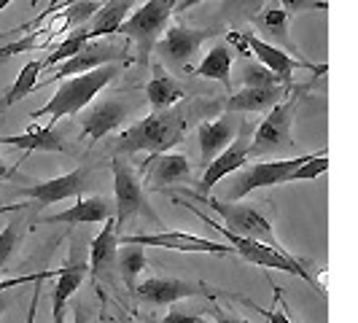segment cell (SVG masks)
<instances>
[{
  "instance_id": "1",
  "label": "cell",
  "mask_w": 358,
  "mask_h": 323,
  "mask_svg": "<svg viewBox=\"0 0 358 323\" xmlns=\"http://www.w3.org/2000/svg\"><path fill=\"white\" fill-rule=\"evenodd\" d=\"M192 124V113L183 108H167L159 113H148L145 119L122 132L119 138V151L124 154H141L148 151L151 157L170 154V148L183 143L186 132Z\"/></svg>"
},
{
  "instance_id": "2",
  "label": "cell",
  "mask_w": 358,
  "mask_h": 323,
  "mask_svg": "<svg viewBox=\"0 0 358 323\" xmlns=\"http://www.w3.org/2000/svg\"><path fill=\"white\" fill-rule=\"evenodd\" d=\"M119 73H122L119 65H103V68H94L90 73L65 78L57 87V92L49 97V103L43 108H38V110H33L30 119H36V122L38 119H46L49 122L46 127H52L59 119H65V116H78L90 103H94V97L106 89Z\"/></svg>"
},
{
  "instance_id": "3",
  "label": "cell",
  "mask_w": 358,
  "mask_h": 323,
  "mask_svg": "<svg viewBox=\"0 0 358 323\" xmlns=\"http://www.w3.org/2000/svg\"><path fill=\"white\" fill-rule=\"evenodd\" d=\"M176 202L183 205L186 210H192L197 218H202L208 227H213L215 232L224 234V237H227V245H229L234 253H240L245 261L259 264V267H264V269H280V272H288V275H296V278L307 280L310 286H315V278H313V275L305 269V264H302L299 259H294L286 248H269V245H264V243H256V240H248V237H237V234L229 232L224 224H218V221H213V218H208V213H202L197 205H192L189 199L176 197Z\"/></svg>"
},
{
  "instance_id": "4",
  "label": "cell",
  "mask_w": 358,
  "mask_h": 323,
  "mask_svg": "<svg viewBox=\"0 0 358 323\" xmlns=\"http://www.w3.org/2000/svg\"><path fill=\"white\" fill-rule=\"evenodd\" d=\"M176 3L178 0H145L119 27V33H124L127 41L135 43V62L143 71L151 65V52L157 49L159 38L167 30V22L176 14Z\"/></svg>"
},
{
  "instance_id": "5",
  "label": "cell",
  "mask_w": 358,
  "mask_h": 323,
  "mask_svg": "<svg viewBox=\"0 0 358 323\" xmlns=\"http://www.w3.org/2000/svg\"><path fill=\"white\" fill-rule=\"evenodd\" d=\"M186 199H199V202L210 205L215 213L224 218V227L237 237H248L256 243H264L269 248H283L275 237L269 218L259 208H253V205H227L224 199L213 197V194H194V192H186Z\"/></svg>"
},
{
  "instance_id": "6",
  "label": "cell",
  "mask_w": 358,
  "mask_h": 323,
  "mask_svg": "<svg viewBox=\"0 0 358 323\" xmlns=\"http://www.w3.org/2000/svg\"><path fill=\"white\" fill-rule=\"evenodd\" d=\"M299 108V97L291 92L283 103L269 108L264 122L256 127L253 141L248 145L251 157H278V154H288L294 151V138H291V127H294V116Z\"/></svg>"
},
{
  "instance_id": "7",
  "label": "cell",
  "mask_w": 358,
  "mask_h": 323,
  "mask_svg": "<svg viewBox=\"0 0 358 323\" xmlns=\"http://www.w3.org/2000/svg\"><path fill=\"white\" fill-rule=\"evenodd\" d=\"M110 170H113V221H116V229L122 232L127 221L141 213L154 218V213L148 210L145 189L141 186V178L132 170V164L122 157H116L110 162Z\"/></svg>"
},
{
  "instance_id": "8",
  "label": "cell",
  "mask_w": 358,
  "mask_h": 323,
  "mask_svg": "<svg viewBox=\"0 0 358 323\" xmlns=\"http://www.w3.org/2000/svg\"><path fill=\"white\" fill-rule=\"evenodd\" d=\"M127 65L132 62L127 57V43H100V41H90L81 46V52L73 54L71 59L59 62V68H54L52 78L41 81L36 89L41 87H49V84H57V81H65V78H73V76H81V73H90L94 68H103V65Z\"/></svg>"
},
{
  "instance_id": "9",
  "label": "cell",
  "mask_w": 358,
  "mask_h": 323,
  "mask_svg": "<svg viewBox=\"0 0 358 323\" xmlns=\"http://www.w3.org/2000/svg\"><path fill=\"white\" fill-rule=\"evenodd\" d=\"M119 245H138V248H164V251H180V253H213V256H232V248L227 243H215L199 234L178 232H151V234H119Z\"/></svg>"
},
{
  "instance_id": "10",
  "label": "cell",
  "mask_w": 358,
  "mask_h": 323,
  "mask_svg": "<svg viewBox=\"0 0 358 323\" xmlns=\"http://www.w3.org/2000/svg\"><path fill=\"white\" fill-rule=\"evenodd\" d=\"M310 154L294 157V159H272V162H256L251 167H240L234 173L232 186H229V199L248 197L256 189H269V186H280L286 183L288 175L307 159Z\"/></svg>"
},
{
  "instance_id": "11",
  "label": "cell",
  "mask_w": 358,
  "mask_h": 323,
  "mask_svg": "<svg viewBox=\"0 0 358 323\" xmlns=\"http://www.w3.org/2000/svg\"><path fill=\"white\" fill-rule=\"evenodd\" d=\"M135 296L141 305L148 307H170L180 299H194V296H208L215 299V288L205 286L199 280H183V278H148L143 283L135 286Z\"/></svg>"
},
{
  "instance_id": "12",
  "label": "cell",
  "mask_w": 358,
  "mask_h": 323,
  "mask_svg": "<svg viewBox=\"0 0 358 323\" xmlns=\"http://www.w3.org/2000/svg\"><path fill=\"white\" fill-rule=\"evenodd\" d=\"M210 38H215L213 30H208V27H189V24L180 22V24H173V27L164 30V38L157 46H159L162 59L167 65H173L178 71H192V57Z\"/></svg>"
},
{
  "instance_id": "13",
  "label": "cell",
  "mask_w": 358,
  "mask_h": 323,
  "mask_svg": "<svg viewBox=\"0 0 358 323\" xmlns=\"http://www.w3.org/2000/svg\"><path fill=\"white\" fill-rule=\"evenodd\" d=\"M129 103L122 100L119 94L116 97H103L97 103H90L78 113V124H81V132L90 138V141H103L106 135L122 129L127 119H129Z\"/></svg>"
},
{
  "instance_id": "14",
  "label": "cell",
  "mask_w": 358,
  "mask_h": 323,
  "mask_svg": "<svg viewBox=\"0 0 358 323\" xmlns=\"http://www.w3.org/2000/svg\"><path fill=\"white\" fill-rule=\"evenodd\" d=\"M87 186H90V170L78 167V170L65 173V175L22 186L19 194L27 199H36L38 205H54V202H62V199H81L84 192H87Z\"/></svg>"
},
{
  "instance_id": "15",
  "label": "cell",
  "mask_w": 358,
  "mask_h": 323,
  "mask_svg": "<svg viewBox=\"0 0 358 323\" xmlns=\"http://www.w3.org/2000/svg\"><path fill=\"white\" fill-rule=\"evenodd\" d=\"M248 38V49H251V57L259 59V65H264L267 71H272L286 87H291V81H294V71H299V68H305V71H313V73H326V65H313V62H305V59H299V57H294V54L283 52V49H278V46H272L269 41L264 38H259L256 33H245Z\"/></svg>"
},
{
  "instance_id": "16",
  "label": "cell",
  "mask_w": 358,
  "mask_h": 323,
  "mask_svg": "<svg viewBox=\"0 0 358 323\" xmlns=\"http://www.w3.org/2000/svg\"><path fill=\"white\" fill-rule=\"evenodd\" d=\"M240 129H243L240 113H229V110L221 113V116H215L213 122H202L197 129L199 159H202V164L208 167V164H210L227 145L232 143L237 135H240Z\"/></svg>"
},
{
  "instance_id": "17",
  "label": "cell",
  "mask_w": 358,
  "mask_h": 323,
  "mask_svg": "<svg viewBox=\"0 0 358 323\" xmlns=\"http://www.w3.org/2000/svg\"><path fill=\"white\" fill-rule=\"evenodd\" d=\"M248 145H251V141H248L245 127H243V129H240V135L234 138L232 143L227 145V148H224V151H221V154H218V157L205 167L202 180H199L202 194H210L218 180H224L227 175L237 173L240 167H245V162H248V157H251V154H248Z\"/></svg>"
},
{
  "instance_id": "18",
  "label": "cell",
  "mask_w": 358,
  "mask_h": 323,
  "mask_svg": "<svg viewBox=\"0 0 358 323\" xmlns=\"http://www.w3.org/2000/svg\"><path fill=\"white\" fill-rule=\"evenodd\" d=\"M62 33H68V22H65V17H62V11H57V14L46 19L41 27H36V33H24V36L17 38V41L0 46V62L11 59V57H17V54L46 49V46H49L52 41H57Z\"/></svg>"
},
{
  "instance_id": "19",
  "label": "cell",
  "mask_w": 358,
  "mask_h": 323,
  "mask_svg": "<svg viewBox=\"0 0 358 323\" xmlns=\"http://www.w3.org/2000/svg\"><path fill=\"white\" fill-rule=\"evenodd\" d=\"M113 218V199L110 197H81L76 205L59 210V213L41 218V224H103Z\"/></svg>"
},
{
  "instance_id": "20",
  "label": "cell",
  "mask_w": 358,
  "mask_h": 323,
  "mask_svg": "<svg viewBox=\"0 0 358 323\" xmlns=\"http://www.w3.org/2000/svg\"><path fill=\"white\" fill-rule=\"evenodd\" d=\"M90 275V264L87 259L78 256V248L71 251V259L62 269H57L54 275V288H52V313H65V307L71 302V296L78 291V286L87 280Z\"/></svg>"
},
{
  "instance_id": "21",
  "label": "cell",
  "mask_w": 358,
  "mask_h": 323,
  "mask_svg": "<svg viewBox=\"0 0 358 323\" xmlns=\"http://www.w3.org/2000/svg\"><path fill=\"white\" fill-rule=\"evenodd\" d=\"M119 229H116V221L108 218L103 221V229L100 234L90 243V275L94 278V283H100V278H108V269L116 261V253H119Z\"/></svg>"
},
{
  "instance_id": "22",
  "label": "cell",
  "mask_w": 358,
  "mask_h": 323,
  "mask_svg": "<svg viewBox=\"0 0 358 323\" xmlns=\"http://www.w3.org/2000/svg\"><path fill=\"white\" fill-rule=\"evenodd\" d=\"M291 92H294V87H269V89L243 87L227 100V110L229 113H262V110H269L278 103H283Z\"/></svg>"
},
{
  "instance_id": "23",
  "label": "cell",
  "mask_w": 358,
  "mask_h": 323,
  "mask_svg": "<svg viewBox=\"0 0 358 323\" xmlns=\"http://www.w3.org/2000/svg\"><path fill=\"white\" fill-rule=\"evenodd\" d=\"M145 100L151 106V113H159V110H167V108H176L180 100H186V89H183V84L176 76L157 68L154 78L145 84Z\"/></svg>"
},
{
  "instance_id": "24",
  "label": "cell",
  "mask_w": 358,
  "mask_h": 323,
  "mask_svg": "<svg viewBox=\"0 0 358 323\" xmlns=\"http://www.w3.org/2000/svg\"><path fill=\"white\" fill-rule=\"evenodd\" d=\"M148 164H151L148 170L151 189L173 186V183H183L192 178V162L183 154H159V157H151Z\"/></svg>"
},
{
  "instance_id": "25",
  "label": "cell",
  "mask_w": 358,
  "mask_h": 323,
  "mask_svg": "<svg viewBox=\"0 0 358 323\" xmlns=\"http://www.w3.org/2000/svg\"><path fill=\"white\" fill-rule=\"evenodd\" d=\"M135 3L138 0H106V3H100V11L87 24V33H90L92 41L100 36L119 33V27L124 24V19L129 17V11H132Z\"/></svg>"
},
{
  "instance_id": "26",
  "label": "cell",
  "mask_w": 358,
  "mask_h": 323,
  "mask_svg": "<svg viewBox=\"0 0 358 323\" xmlns=\"http://www.w3.org/2000/svg\"><path fill=\"white\" fill-rule=\"evenodd\" d=\"M0 145H14V148H22V151H54V154H62L65 145H62V138L54 132L52 127H38L33 124L27 132L22 135H0Z\"/></svg>"
},
{
  "instance_id": "27",
  "label": "cell",
  "mask_w": 358,
  "mask_h": 323,
  "mask_svg": "<svg viewBox=\"0 0 358 323\" xmlns=\"http://www.w3.org/2000/svg\"><path fill=\"white\" fill-rule=\"evenodd\" d=\"M232 59H234V52L227 43H215L213 49L202 57V62H199L192 73H194L197 78L221 81V84L229 89V87H232V78H229V73H232Z\"/></svg>"
},
{
  "instance_id": "28",
  "label": "cell",
  "mask_w": 358,
  "mask_h": 323,
  "mask_svg": "<svg viewBox=\"0 0 358 323\" xmlns=\"http://www.w3.org/2000/svg\"><path fill=\"white\" fill-rule=\"evenodd\" d=\"M288 14L283 8H278L275 3H267L256 17H253V24H256V30L259 33H267L272 41H278V43H283L286 49L296 54V43H294V38L288 36Z\"/></svg>"
},
{
  "instance_id": "29",
  "label": "cell",
  "mask_w": 358,
  "mask_h": 323,
  "mask_svg": "<svg viewBox=\"0 0 358 323\" xmlns=\"http://www.w3.org/2000/svg\"><path fill=\"white\" fill-rule=\"evenodd\" d=\"M41 71H43V62H41V59H30V62H27V65L19 71V76L14 78V84H11L8 89L0 94V113H3V110H8L14 103L24 100L27 94H33V92H36Z\"/></svg>"
},
{
  "instance_id": "30",
  "label": "cell",
  "mask_w": 358,
  "mask_h": 323,
  "mask_svg": "<svg viewBox=\"0 0 358 323\" xmlns=\"http://www.w3.org/2000/svg\"><path fill=\"white\" fill-rule=\"evenodd\" d=\"M124 248L127 251L116 253V264H119V275H122L124 286L129 291H135V286L143 278L145 267H148V259H145L143 248H138V245H124Z\"/></svg>"
},
{
  "instance_id": "31",
  "label": "cell",
  "mask_w": 358,
  "mask_h": 323,
  "mask_svg": "<svg viewBox=\"0 0 358 323\" xmlns=\"http://www.w3.org/2000/svg\"><path fill=\"white\" fill-rule=\"evenodd\" d=\"M92 38L87 33V27H78V30H73L68 36L62 38V43L59 46H54L52 52L46 54L41 62H43V68H54V65H59V62H65V59H71L73 54L81 52V46L84 43H90Z\"/></svg>"
},
{
  "instance_id": "32",
  "label": "cell",
  "mask_w": 358,
  "mask_h": 323,
  "mask_svg": "<svg viewBox=\"0 0 358 323\" xmlns=\"http://www.w3.org/2000/svg\"><path fill=\"white\" fill-rule=\"evenodd\" d=\"M59 11L68 22V30H78V27H87L92 17L100 11V0H73L68 6H62Z\"/></svg>"
},
{
  "instance_id": "33",
  "label": "cell",
  "mask_w": 358,
  "mask_h": 323,
  "mask_svg": "<svg viewBox=\"0 0 358 323\" xmlns=\"http://www.w3.org/2000/svg\"><path fill=\"white\" fill-rule=\"evenodd\" d=\"M240 78H243V87H251V89L286 87L275 73L267 71V68H264V65H259V62H245V65H243V73H240Z\"/></svg>"
},
{
  "instance_id": "34",
  "label": "cell",
  "mask_w": 358,
  "mask_h": 323,
  "mask_svg": "<svg viewBox=\"0 0 358 323\" xmlns=\"http://www.w3.org/2000/svg\"><path fill=\"white\" fill-rule=\"evenodd\" d=\"M267 0H224V17L229 22H253Z\"/></svg>"
},
{
  "instance_id": "35",
  "label": "cell",
  "mask_w": 358,
  "mask_h": 323,
  "mask_svg": "<svg viewBox=\"0 0 358 323\" xmlns=\"http://www.w3.org/2000/svg\"><path fill=\"white\" fill-rule=\"evenodd\" d=\"M329 170V157H326V151H318V154H310L291 175H288L286 183H294V180H313L318 178V175H323Z\"/></svg>"
},
{
  "instance_id": "36",
  "label": "cell",
  "mask_w": 358,
  "mask_h": 323,
  "mask_svg": "<svg viewBox=\"0 0 358 323\" xmlns=\"http://www.w3.org/2000/svg\"><path fill=\"white\" fill-rule=\"evenodd\" d=\"M19 227H22V224L11 221V224H6V227L0 229V272L6 269L8 259H11L19 248V240H22V229H19Z\"/></svg>"
},
{
  "instance_id": "37",
  "label": "cell",
  "mask_w": 358,
  "mask_h": 323,
  "mask_svg": "<svg viewBox=\"0 0 358 323\" xmlns=\"http://www.w3.org/2000/svg\"><path fill=\"white\" fill-rule=\"evenodd\" d=\"M269 3H275L278 8H283L288 17L305 14V11H326L329 8L326 0H269Z\"/></svg>"
},
{
  "instance_id": "38",
  "label": "cell",
  "mask_w": 358,
  "mask_h": 323,
  "mask_svg": "<svg viewBox=\"0 0 358 323\" xmlns=\"http://www.w3.org/2000/svg\"><path fill=\"white\" fill-rule=\"evenodd\" d=\"M57 275V269H38V272H30V275H19V278H8V280H0V294L11 291V288L27 286V283H46Z\"/></svg>"
},
{
  "instance_id": "39",
  "label": "cell",
  "mask_w": 358,
  "mask_h": 323,
  "mask_svg": "<svg viewBox=\"0 0 358 323\" xmlns=\"http://www.w3.org/2000/svg\"><path fill=\"white\" fill-rule=\"evenodd\" d=\"M256 313H262L264 318H267V323H294V318L288 315V307L286 302H283V294L278 291L275 294V307H269V310H264V307H259V305H251Z\"/></svg>"
},
{
  "instance_id": "40",
  "label": "cell",
  "mask_w": 358,
  "mask_h": 323,
  "mask_svg": "<svg viewBox=\"0 0 358 323\" xmlns=\"http://www.w3.org/2000/svg\"><path fill=\"white\" fill-rule=\"evenodd\" d=\"M227 46H229V49H232L234 54L251 57V49H248V38H245V33H237V30H229V33H227Z\"/></svg>"
},
{
  "instance_id": "41",
  "label": "cell",
  "mask_w": 358,
  "mask_h": 323,
  "mask_svg": "<svg viewBox=\"0 0 358 323\" xmlns=\"http://www.w3.org/2000/svg\"><path fill=\"white\" fill-rule=\"evenodd\" d=\"M162 323H208V318H205V315H199V313L173 310V313H167V315H164V321Z\"/></svg>"
},
{
  "instance_id": "42",
  "label": "cell",
  "mask_w": 358,
  "mask_h": 323,
  "mask_svg": "<svg viewBox=\"0 0 358 323\" xmlns=\"http://www.w3.org/2000/svg\"><path fill=\"white\" fill-rule=\"evenodd\" d=\"M215 318L213 323H251L245 321V318H240V315H234V313H224V310H213Z\"/></svg>"
},
{
  "instance_id": "43",
  "label": "cell",
  "mask_w": 358,
  "mask_h": 323,
  "mask_svg": "<svg viewBox=\"0 0 358 323\" xmlns=\"http://www.w3.org/2000/svg\"><path fill=\"white\" fill-rule=\"evenodd\" d=\"M43 283H36V294H33V302H30V313H27V321L24 323H33L36 321V313H38V302H41V291H43Z\"/></svg>"
},
{
  "instance_id": "44",
  "label": "cell",
  "mask_w": 358,
  "mask_h": 323,
  "mask_svg": "<svg viewBox=\"0 0 358 323\" xmlns=\"http://www.w3.org/2000/svg\"><path fill=\"white\" fill-rule=\"evenodd\" d=\"M73 323H90V315H87L84 307H76L73 310Z\"/></svg>"
},
{
  "instance_id": "45",
  "label": "cell",
  "mask_w": 358,
  "mask_h": 323,
  "mask_svg": "<svg viewBox=\"0 0 358 323\" xmlns=\"http://www.w3.org/2000/svg\"><path fill=\"white\" fill-rule=\"evenodd\" d=\"M199 3H205V0H178L176 3V11H186V8H194Z\"/></svg>"
},
{
  "instance_id": "46",
  "label": "cell",
  "mask_w": 358,
  "mask_h": 323,
  "mask_svg": "<svg viewBox=\"0 0 358 323\" xmlns=\"http://www.w3.org/2000/svg\"><path fill=\"white\" fill-rule=\"evenodd\" d=\"M27 205H0V213H14V210H22Z\"/></svg>"
},
{
  "instance_id": "47",
  "label": "cell",
  "mask_w": 358,
  "mask_h": 323,
  "mask_svg": "<svg viewBox=\"0 0 358 323\" xmlns=\"http://www.w3.org/2000/svg\"><path fill=\"white\" fill-rule=\"evenodd\" d=\"M6 307H8V299H6V294H0V318H3V313H6Z\"/></svg>"
},
{
  "instance_id": "48",
  "label": "cell",
  "mask_w": 358,
  "mask_h": 323,
  "mask_svg": "<svg viewBox=\"0 0 358 323\" xmlns=\"http://www.w3.org/2000/svg\"><path fill=\"white\" fill-rule=\"evenodd\" d=\"M103 323H122V321H116L113 315H103Z\"/></svg>"
},
{
  "instance_id": "49",
  "label": "cell",
  "mask_w": 358,
  "mask_h": 323,
  "mask_svg": "<svg viewBox=\"0 0 358 323\" xmlns=\"http://www.w3.org/2000/svg\"><path fill=\"white\" fill-rule=\"evenodd\" d=\"M6 175V162H3V157H0V178Z\"/></svg>"
},
{
  "instance_id": "50",
  "label": "cell",
  "mask_w": 358,
  "mask_h": 323,
  "mask_svg": "<svg viewBox=\"0 0 358 323\" xmlns=\"http://www.w3.org/2000/svg\"><path fill=\"white\" fill-rule=\"evenodd\" d=\"M8 3H14V0H0V11H3V8L8 6Z\"/></svg>"
}]
</instances>
